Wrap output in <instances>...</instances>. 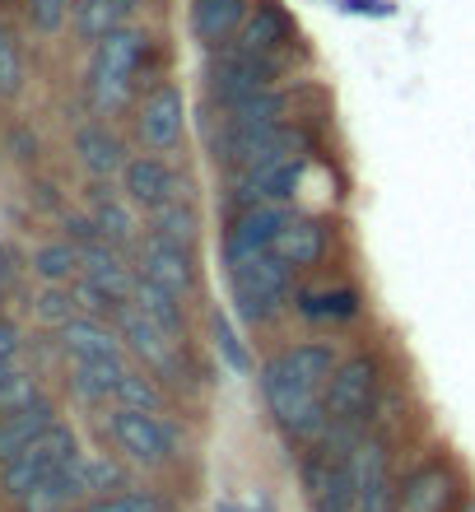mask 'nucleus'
Segmentation results:
<instances>
[{
    "instance_id": "obj_9",
    "label": "nucleus",
    "mask_w": 475,
    "mask_h": 512,
    "mask_svg": "<svg viewBox=\"0 0 475 512\" xmlns=\"http://www.w3.org/2000/svg\"><path fill=\"white\" fill-rule=\"evenodd\" d=\"M289 224V205H243L224 233V270H238L261 252H275V238Z\"/></svg>"
},
{
    "instance_id": "obj_5",
    "label": "nucleus",
    "mask_w": 475,
    "mask_h": 512,
    "mask_svg": "<svg viewBox=\"0 0 475 512\" xmlns=\"http://www.w3.org/2000/svg\"><path fill=\"white\" fill-rule=\"evenodd\" d=\"M75 457H80V443H75V433L56 419L42 438H33L19 457L0 466V489H5L10 499H24V494H33L42 480H52L56 471H66Z\"/></svg>"
},
{
    "instance_id": "obj_23",
    "label": "nucleus",
    "mask_w": 475,
    "mask_h": 512,
    "mask_svg": "<svg viewBox=\"0 0 475 512\" xmlns=\"http://www.w3.org/2000/svg\"><path fill=\"white\" fill-rule=\"evenodd\" d=\"M326 243H331V233H326L322 219L289 215V224L280 229V238H275V252L285 256L294 270H308V266H317V261L326 256Z\"/></svg>"
},
{
    "instance_id": "obj_2",
    "label": "nucleus",
    "mask_w": 475,
    "mask_h": 512,
    "mask_svg": "<svg viewBox=\"0 0 475 512\" xmlns=\"http://www.w3.org/2000/svg\"><path fill=\"white\" fill-rule=\"evenodd\" d=\"M378 359L373 354H350L340 359L331 382H326V415H331V429L317 447L326 452H345V447L368 429L373 419V405H378Z\"/></svg>"
},
{
    "instance_id": "obj_39",
    "label": "nucleus",
    "mask_w": 475,
    "mask_h": 512,
    "mask_svg": "<svg viewBox=\"0 0 475 512\" xmlns=\"http://www.w3.org/2000/svg\"><path fill=\"white\" fill-rule=\"evenodd\" d=\"M33 401H38V387H33V378L14 368L10 382L0 387V415H10V410H24V405H33Z\"/></svg>"
},
{
    "instance_id": "obj_13",
    "label": "nucleus",
    "mask_w": 475,
    "mask_h": 512,
    "mask_svg": "<svg viewBox=\"0 0 475 512\" xmlns=\"http://www.w3.org/2000/svg\"><path fill=\"white\" fill-rule=\"evenodd\" d=\"M136 275H140V280L163 284L168 294L187 298L191 289H196V261H191V247L145 233V238H140V247H136Z\"/></svg>"
},
{
    "instance_id": "obj_1",
    "label": "nucleus",
    "mask_w": 475,
    "mask_h": 512,
    "mask_svg": "<svg viewBox=\"0 0 475 512\" xmlns=\"http://www.w3.org/2000/svg\"><path fill=\"white\" fill-rule=\"evenodd\" d=\"M257 387H261V401H266L271 419L280 424V433H285L289 443L317 447L326 438V429H331L326 396L317 387H308V382H303L299 373L280 359V354L257 368Z\"/></svg>"
},
{
    "instance_id": "obj_36",
    "label": "nucleus",
    "mask_w": 475,
    "mask_h": 512,
    "mask_svg": "<svg viewBox=\"0 0 475 512\" xmlns=\"http://www.w3.org/2000/svg\"><path fill=\"white\" fill-rule=\"evenodd\" d=\"M75 308H80V298H75V289H66V284H47L38 294V317L47 326H66L70 317H75Z\"/></svg>"
},
{
    "instance_id": "obj_33",
    "label": "nucleus",
    "mask_w": 475,
    "mask_h": 512,
    "mask_svg": "<svg viewBox=\"0 0 475 512\" xmlns=\"http://www.w3.org/2000/svg\"><path fill=\"white\" fill-rule=\"evenodd\" d=\"M80 266L84 261H80V247L75 243H47L33 252V270H38L42 284H66Z\"/></svg>"
},
{
    "instance_id": "obj_40",
    "label": "nucleus",
    "mask_w": 475,
    "mask_h": 512,
    "mask_svg": "<svg viewBox=\"0 0 475 512\" xmlns=\"http://www.w3.org/2000/svg\"><path fill=\"white\" fill-rule=\"evenodd\" d=\"M80 512H163L154 494H108V499H94Z\"/></svg>"
},
{
    "instance_id": "obj_42",
    "label": "nucleus",
    "mask_w": 475,
    "mask_h": 512,
    "mask_svg": "<svg viewBox=\"0 0 475 512\" xmlns=\"http://www.w3.org/2000/svg\"><path fill=\"white\" fill-rule=\"evenodd\" d=\"M215 512H243V508H233V503H224V508H215Z\"/></svg>"
},
{
    "instance_id": "obj_29",
    "label": "nucleus",
    "mask_w": 475,
    "mask_h": 512,
    "mask_svg": "<svg viewBox=\"0 0 475 512\" xmlns=\"http://www.w3.org/2000/svg\"><path fill=\"white\" fill-rule=\"evenodd\" d=\"M280 359H285L294 373H299L308 387H317L326 396V382H331V373H336L340 354L336 345H326V340H303V345H289V350H280Z\"/></svg>"
},
{
    "instance_id": "obj_38",
    "label": "nucleus",
    "mask_w": 475,
    "mask_h": 512,
    "mask_svg": "<svg viewBox=\"0 0 475 512\" xmlns=\"http://www.w3.org/2000/svg\"><path fill=\"white\" fill-rule=\"evenodd\" d=\"M24 5H28V24L38 33H56L75 10V0H24Z\"/></svg>"
},
{
    "instance_id": "obj_27",
    "label": "nucleus",
    "mask_w": 475,
    "mask_h": 512,
    "mask_svg": "<svg viewBox=\"0 0 475 512\" xmlns=\"http://www.w3.org/2000/svg\"><path fill=\"white\" fill-rule=\"evenodd\" d=\"M75 154H80V163L94 177H112V173H122V168H126L122 140H117L108 126H98V122H89V126H80V131H75Z\"/></svg>"
},
{
    "instance_id": "obj_17",
    "label": "nucleus",
    "mask_w": 475,
    "mask_h": 512,
    "mask_svg": "<svg viewBox=\"0 0 475 512\" xmlns=\"http://www.w3.org/2000/svg\"><path fill=\"white\" fill-rule=\"evenodd\" d=\"M364 308V298L354 284H308L294 294V312L303 322H322V326H340V322H354Z\"/></svg>"
},
{
    "instance_id": "obj_24",
    "label": "nucleus",
    "mask_w": 475,
    "mask_h": 512,
    "mask_svg": "<svg viewBox=\"0 0 475 512\" xmlns=\"http://www.w3.org/2000/svg\"><path fill=\"white\" fill-rule=\"evenodd\" d=\"M52 424H56V410L42 401V396L33 405H24V410H10V415L0 419V466L19 457V452H24L33 438H42Z\"/></svg>"
},
{
    "instance_id": "obj_28",
    "label": "nucleus",
    "mask_w": 475,
    "mask_h": 512,
    "mask_svg": "<svg viewBox=\"0 0 475 512\" xmlns=\"http://www.w3.org/2000/svg\"><path fill=\"white\" fill-rule=\"evenodd\" d=\"M136 10V0H75V10H70V24L80 33L84 42H103L108 33L126 28Z\"/></svg>"
},
{
    "instance_id": "obj_6",
    "label": "nucleus",
    "mask_w": 475,
    "mask_h": 512,
    "mask_svg": "<svg viewBox=\"0 0 475 512\" xmlns=\"http://www.w3.org/2000/svg\"><path fill=\"white\" fill-rule=\"evenodd\" d=\"M108 433H112V443H117V452H122L126 461H136V466H145V471L168 466V461L177 457V429L159 410L117 405L108 415Z\"/></svg>"
},
{
    "instance_id": "obj_19",
    "label": "nucleus",
    "mask_w": 475,
    "mask_h": 512,
    "mask_svg": "<svg viewBox=\"0 0 475 512\" xmlns=\"http://www.w3.org/2000/svg\"><path fill=\"white\" fill-rule=\"evenodd\" d=\"M289 117V94L285 89H261V94L233 103V108H219V135H243V131H266V126H280Z\"/></svg>"
},
{
    "instance_id": "obj_34",
    "label": "nucleus",
    "mask_w": 475,
    "mask_h": 512,
    "mask_svg": "<svg viewBox=\"0 0 475 512\" xmlns=\"http://www.w3.org/2000/svg\"><path fill=\"white\" fill-rule=\"evenodd\" d=\"M126 205L131 201H117V196H98L94 201V224L103 229V238H108L112 247H126L136 238V215H131Z\"/></svg>"
},
{
    "instance_id": "obj_35",
    "label": "nucleus",
    "mask_w": 475,
    "mask_h": 512,
    "mask_svg": "<svg viewBox=\"0 0 475 512\" xmlns=\"http://www.w3.org/2000/svg\"><path fill=\"white\" fill-rule=\"evenodd\" d=\"M117 405H131V410H163V387L145 373H126V382L117 387Z\"/></svg>"
},
{
    "instance_id": "obj_41",
    "label": "nucleus",
    "mask_w": 475,
    "mask_h": 512,
    "mask_svg": "<svg viewBox=\"0 0 475 512\" xmlns=\"http://www.w3.org/2000/svg\"><path fill=\"white\" fill-rule=\"evenodd\" d=\"M19 326L14 322H0V387L10 382V373H14V359H19Z\"/></svg>"
},
{
    "instance_id": "obj_16",
    "label": "nucleus",
    "mask_w": 475,
    "mask_h": 512,
    "mask_svg": "<svg viewBox=\"0 0 475 512\" xmlns=\"http://www.w3.org/2000/svg\"><path fill=\"white\" fill-rule=\"evenodd\" d=\"M303 173H308L303 154L257 163V168L238 173V196H243V205H289L303 187Z\"/></svg>"
},
{
    "instance_id": "obj_12",
    "label": "nucleus",
    "mask_w": 475,
    "mask_h": 512,
    "mask_svg": "<svg viewBox=\"0 0 475 512\" xmlns=\"http://www.w3.org/2000/svg\"><path fill=\"white\" fill-rule=\"evenodd\" d=\"M285 154H299V131L289 122L266 126V131H243V135H219L215 140V159L229 163L233 173H247L257 163L285 159Z\"/></svg>"
},
{
    "instance_id": "obj_10",
    "label": "nucleus",
    "mask_w": 475,
    "mask_h": 512,
    "mask_svg": "<svg viewBox=\"0 0 475 512\" xmlns=\"http://www.w3.org/2000/svg\"><path fill=\"white\" fill-rule=\"evenodd\" d=\"M303 499H308V512H359V499H354V485L345 475V457L340 452H326V447H313L303 457Z\"/></svg>"
},
{
    "instance_id": "obj_32",
    "label": "nucleus",
    "mask_w": 475,
    "mask_h": 512,
    "mask_svg": "<svg viewBox=\"0 0 475 512\" xmlns=\"http://www.w3.org/2000/svg\"><path fill=\"white\" fill-rule=\"evenodd\" d=\"M210 345H215L219 364L229 368L233 378H252V373H257V364H252V354H247L243 336L233 331V322L224 317V312H210Z\"/></svg>"
},
{
    "instance_id": "obj_21",
    "label": "nucleus",
    "mask_w": 475,
    "mask_h": 512,
    "mask_svg": "<svg viewBox=\"0 0 475 512\" xmlns=\"http://www.w3.org/2000/svg\"><path fill=\"white\" fill-rule=\"evenodd\" d=\"M452 499V475L438 461H424L396 485V512H443Z\"/></svg>"
},
{
    "instance_id": "obj_8",
    "label": "nucleus",
    "mask_w": 475,
    "mask_h": 512,
    "mask_svg": "<svg viewBox=\"0 0 475 512\" xmlns=\"http://www.w3.org/2000/svg\"><path fill=\"white\" fill-rule=\"evenodd\" d=\"M275 70H280V61H271V56H257V52H247V47H229V52L210 66V103L233 108V103L271 89Z\"/></svg>"
},
{
    "instance_id": "obj_11",
    "label": "nucleus",
    "mask_w": 475,
    "mask_h": 512,
    "mask_svg": "<svg viewBox=\"0 0 475 512\" xmlns=\"http://www.w3.org/2000/svg\"><path fill=\"white\" fill-rule=\"evenodd\" d=\"M136 131H140V145L150 149V154H168V149L182 145V131H187V98H182L177 84H159V89L145 94Z\"/></svg>"
},
{
    "instance_id": "obj_26",
    "label": "nucleus",
    "mask_w": 475,
    "mask_h": 512,
    "mask_svg": "<svg viewBox=\"0 0 475 512\" xmlns=\"http://www.w3.org/2000/svg\"><path fill=\"white\" fill-rule=\"evenodd\" d=\"M126 359L117 354V359H89V364H75V373H70V387H75V396L89 405H103V401H117V387L126 382Z\"/></svg>"
},
{
    "instance_id": "obj_4",
    "label": "nucleus",
    "mask_w": 475,
    "mask_h": 512,
    "mask_svg": "<svg viewBox=\"0 0 475 512\" xmlns=\"http://www.w3.org/2000/svg\"><path fill=\"white\" fill-rule=\"evenodd\" d=\"M289 275H294V266L280 252H261L252 261H243L238 270H229L238 317L247 326H266L271 317H280L289 303Z\"/></svg>"
},
{
    "instance_id": "obj_7",
    "label": "nucleus",
    "mask_w": 475,
    "mask_h": 512,
    "mask_svg": "<svg viewBox=\"0 0 475 512\" xmlns=\"http://www.w3.org/2000/svg\"><path fill=\"white\" fill-rule=\"evenodd\" d=\"M345 475L354 485V499H359V512H387L396 503V485H392V452L382 443L378 433H359L345 452Z\"/></svg>"
},
{
    "instance_id": "obj_31",
    "label": "nucleus",
    "mask_w": 475,
    "mask_h": 512,
    "mask_svg": "<svg viewBox=\"0 0 475 512\" xmlns=\"http://www.w3.org/2000/svg\"><path fill=\"white\" fill-rule=\"evenodd\" d=\"M145 233L191 247V243H196V233H201V215H196V205L182 196V201H168V205H159V210H150V229H145Z\"/></svg>"
},
{
    "instance_id": "obj_20",
    "label": "nucleus",
    "mask_w": 475,
    "mask_h": 512,
    "mask_svg": "<svg viewBox=\"0 0 475 512\" xmlns=\"http://www.w3.org/2000/svg\"><path fill=\"white\" fill-rule=\"evenodd\" d=\"M61 350L70 354V364H89V359H117L126 350L122 331H108L98 317H70L66 326H56Z\"/></svg>"
},
{
    "instance_id": "obj_18",
    "label": "nucleus",
    "mask_w": 475,
    "mask_h": 512,
    "mask_svg": "<svg viewBox=\"0 0 475 512\" xmlns=\"http://www.w3.org/2000/svg\"><path fill=\"white\" fill-rule=\"evenodd\" d=\"M247 0H191V33L201 47L219 52V47H229L247 24Z\"/></svg>"
},
{
    "instance_id": "obj_25",
    "label": "nucleus",
    "mask_w": 475,
    "mask_h": 512,
    "mask_svg": "<svg viewBox=\"0 0 475 512\" xmlns=\"http://www.w3.org/2000/svg\"><path fill=\"white\" fill-rule=\"evenodd\" d=\"M84 499H89V485H84L80 457H75L66 471H56L52 480H42L33 494H24L19 508L24 512H66V508H75V503H84Z\"/></svg>"
},
{
    "instance_id": "obj_22",
    "label": "nucleus",
    "mask_w": 475,
    "mask_h": 512,
    "mask_svg": "<svg viewBox=\"0 0 475 512\" xmlns=\"http://www.w3.org/2000/svg\"><path fill=\"white\" fill-rule=\"evenodd\" d=\"M238 47H247V52L257 56H280L294 47V24H289V14L280 10V5H257V10L247 14L243 33H238Z\"/></svg>"
},
{
    "instance_id": "obj_15",
    "label": "nucleus",
    "mask_w": 475,
    "mask_h": 512,
    "mask_svg": "<svg viewBox=\"0 0 475 512\" xmlns=\"http://www.w3.org/2000/svg\"><path fill=\"white\" fill-rule=\"evenodd\" d=\"M117 331H122V345L136 354V359L150 368V373L168 378V373L177 368V350H182V340H173L159 322H150V317H145L136 303H126V308L117 312Z\"/></svg>"
},
{
    "instance_id": "obj_43",
    "label": "nucleus",
    "mask_w": 475,
    "mask_h": 512,
    "mask_svg": "<svg viewBox=\"0 0 475 512\" xmlns=\"http://www.w3.org/2000/svg\"><path fill=\"white\" fill-rule=\"evenodd\" d=\"M462 512H475V503H466V508H462Z\"/></svg>"
},
{
    "instance_id": "obj_3",
    "label": "nucleus",
    "mask_w": 475,
    "mask_h": 512,
    "mask_svg": "<svg viewBox=\"0 0 475 512\" xmlns=\"http://www.w3.org/2000/svg\"><path fill=\"white\" fill-rule=\"evenodd\" d=\"M140 56H145V33H140V28H117V33H108L103 42H94L84 89H89V103H94L98 112H117L126 98H131Z\"/></svg>"
},
{
    "instance_id": "obj_14",
    "label": "nucleus",
    "mask_w": 475,
    "mask_h": 512,
    "mask_svg": "<svg viewBox=\"0 0 475 512\" xmlns=\"http://www.w3.org/2000/svg\"><path fill=\"white\" fill-rule=\"evenodd\" d=\"M122 196L136 210H159V205H168V201H182L187 196V182L168 168V163L159 159V154H136V159H126V168H122Z\"/></svg>"
},
{
    "instance_id": "obj_30",
    "label": "nucleus",
    "mask_w": 475,
    "mask_h": 512,
    "mask_svg": "<svg viewBox=\"0 0 475 512\" xmlns=\"http://www.w3.org/2000/svg\"><path fill=\"white\" fill-rule=\"evenodd\" d=\"M131 303H136L150 322H159L163 331L173 340H182V331H187V317H182V298L177 294H168L163 284H154V280H140L136 275V289H131Z\"/></svg>"
},
{
    "instance_id": "obj_37",
    "label": "nucleus",
    "mask_w": 475,
    "mask_h": 512,
    "mask_svg": "<svg viewBox=\"0 0 475 512\" xmlns=\"http://www.w3.org/2000/svg\"><path fill=\"white\" fill-rule=\"evenodd\" d=\"M24 89V56H19V47H14V38L0 28V103L5 98H14Z\"/></svg>"
}]
</instances>
